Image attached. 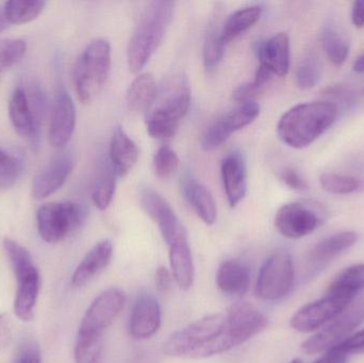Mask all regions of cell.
I'll return each instance as SVG.
<instances>
[{"label":"cell","instance_id":"cell-4","mask_svg":"<svg viewBox=\"0 0 364 363\" xmlns=\"http://www.w3.org/2000/svg\"><path fill=\"white\" fill-rule=\"evenodd\" d=\"M174 11L173 1H151L146 4L128 44L130 72H141L149 63L166 36Z\"/></svg>","mask_w":364,"mask_h":363},{"label":"cell","instance_id":"cell-3","mask_svg":"<svg viewBox=\"0 0 364 363\" xmlns=\"http://www.w3.org/2000/svg\"><path fill=\"white\" fill-rule=\"evenodd\" d=\"M191 104V85L188 76L176 72L158 87L155 102L146 112V128L154 139L172 138L179 129Z\"/></svg>","mask_w":364,"mask_h":363},{"label":"cell","instance_id":"cell-46","mask_svg":"<svg viewBox=\"0 0 364 363\" xmlns=\"http://www.w3.org/2000/svg\"><path fill=\"white\" fill-rule=\"evenodd\" d=\"M12 341V325L6 313H0V352H4Z\"/></svg>","mask_w":364,"mask_h":363},{"label":"cell","instance_id":"cell-49","mask_svg":"<svg viewBox=\"0 0 364 363\" xmlns=\"http://www.w3.org/2000/svg\"><path fill=\"white\" fill-rule=\"evenodd\" d=\"M346 357H348V356L344 355L341 352L333 349L327 352L324 357L321 358V359H318V362L314 363H346Z\"/></svg>","mask_w":364,"mask_h":363},{"label":"cell","instance_id":"cell-7","mask_svg":"<svg viewBox=\"0 0 364 363\" xmlns=\"http://www.w3.org/2000/svg\"><path fill=\"white\" fill-rule=\"evenodd\" d=\"M87 217L82 205L74 202H49L36 213L38 234L49 244H55L78 229Z\"/></svg>","mask_w":364,"mask_h":363},{"label":"cell","instance_id":"cell-8","mask_svg":"<svg viewBox=\"0 0 364 363\" xmlns=\"http://www.w3.org/2000/svg\"><path fill=\"white\" fill-rule=\"evenodd\" d=\"M327 220V211L316 202H290L277 211L274 220L276 229L288 239L309 236Z\"/></svg>","mask_w":364,"mask_h":363},{"label":"cell","instance_id":"cell-22","mask_svg":"<svg viewBox=\"0 0 364 363\" xmlns=\"http://www.w3.org/2000/svg\"><path fill=\"white\" fill-rule=\"evenodd\" d=\"M140 156L138 145L123 128L115 127L109 147V161L117 177H125L134 168Z\"/></svg>","mask_w":364,"mask_h":363},{"label":"cell","instance_id":"cell-27","mask_svg":"<svg viewBox=\"0 0 364 363\" xmlns=\"http://www.w3.org/2000/svg\"><path fill=\"white\" fill-rule=\"evenodd\" d=\"M262 6L259 4L239 9L231 13L220 27V38L225 45L252 28L262 15Z\"/></svg>","mask_w":364,"mask_h":363},{"label":"cell","instance_id":"cell-40","mask_svg":"<svg viewBox=\"0 0 364 363\" xmlns=\"http://www.w3.org/2000/svg\"><path fill=\"white\" fill-rule=\"evenodd\" d=\"M178 155L172 147L164 145L160 147L154 157V170L156 176L160 179H166L172 176L179 168Z\"/></svg>","mask_w":364,"mask_h":363},{"label":"cell","instance_id":"cell-35","mask_svg":"<svg viewBox=\"0 0 364 363\" xmlns=\"http://www.w3.org/2000/svg\"><path fill=\"white\" fill-rule=\"evenodd\" d=\"M225 48L226 45L220 38V28L218 27V23H212L203 43V64L208 70H214L218 67L224 57Z\"/></svg>","mask_w":364,"mask_h":363},{"label":"cell","instance_id":"cell-6","mask_svg":"<svg viewBox=\"0 0 364 363\" xmlns=\"http://www.w3.org/2000/svg\"><path fill=\"white\" fill-rule=\"evenodd\" d=\"M112 64L108 40H92L82 51L74 70L77 96L82 104H89L104 89Z\"/></svg>","mask_w":364,"mask_h":363},{"label":"cell","instance_id":"cell-5","mask_svg":"<svg viewBox=\"0 0 364 363\" xmlns=\"http://www.w3.org/2000/svg\"><path fill=\"white\" fill-rule=\"evenodd\" d=\"M4 249L17 281L14 298L15 315L21 321H31L40 293V274L31 254L26 247L10 238L4 240Z\"/></svg>","mask_w":364,"mask_h":363},{"label":"cell","instance_id":"cell-23","mask_svg":"<svg viewBox=\"0 0 364 363\" xmlns=\"http://www.w3.org/2000/svg\"><path fill=\"white\" fill-rule=\"evenodd\" d=\"M113 245L110 240L98 242L77 266L72 275V285L81 288L104 271L112 259Z\"/></svg>","mask_w":364,"mask_h":363},{"label":"cell","instance_id":"cell-9","mask_svg":"<svg viewBox=\"0 0 364 363\" xmlns=\"http://www.w3.org/2000/svg\"><path fill=\"white\" fill-rule=\"evenodd\" d=\"M294 278V266L291 256L286 251L273 254L259 272L256 296L267 302L282 300L290 293Z\"/></svg>","mask_w":364,"mask_h":363},{"label":"cell","instance_id":"cell-42","mask_svg":"<svg viewBox=\"0 0 364 363\" xmlns=\"http://www.w3.org/2000/svg\"><path fill=\"white\" fill-rule=\"evenodd\" d=\"M231 134L223 125L220 119L212 121L201 134L200 146L203 151H212L222 146L230 138Z\"/></svg>","mask_w":364,"mask_h":363},{"label":"cell","instance_id":"cell-28","mask_svg":"<svg viewBox=\"0 0 364 363\" xmlns=\"http://www.w3.org/2000/svg\"><path fill=\"white\" fill-rule=\"evenodd\" d=\"M170 249V264L177 285L188 291L194 283L195 266L188 242L179 243Z\"/></svg>","mask_w":364,"mask_h":363},{"label":"cell","instance_id":"cell-51","mask_svg":"<svg viewBox=\"0 0 364 363\" xmlns=\"http://www.w3.org/2000/svg\"><path fill=\"white\" fill-rule=\"evenodd\" d=\"M9 23L4 16V9H0V32L4 31L8 27Z\"/></svg>","mask_w":364,"mask_h":363},{"label":"cell","instance_id":"cell-48","mask_svg":"<svg viewBox=\"0 0 364 363\" xmlns=\"http://www.w3.org/2000/svg\"><path fill=\"white\" fill-rule=\"evenodd\" d=\"M352 21L356 28L364 27V0L353 4Z\"/></svg>","mask_w":364,"mask_h":363},{"label":"cell","instance_id":"cell-30","mask_svg":"<svg viewBox=\"0 0 364 363\" xmlns=\"http://www.w3.org/2000/svg\"><path fill=\"white\" fill-rule=\"evenodd\" d=\"M321 43L331 63L337 67L343 65L350 53V45L335 25L324 26L321 33Z\"/></svg>","mask_w":364,"mask_h":363},{"label":"cell","instance_id":"cell-44","mask_svg":"<svg viewBox=\"0 0 364 363\" xmlns=\"http://www.w3.org/2000/svg\"><path fill=\"white\" fill-rule=\"evenodd\" d=\"M335 349L346 356L364 353V330L348 337L344 342L338 345Z\"/></svg>","mask_w":364,"mask_h":363},{"label":"cell","instance_id":"cell-11","mask_svg":"<svg viewBox=\"0 0 364 363\" xmlns=\"http://www.w3.org/2000/svg\"><path fill=\"white\" fill-rule=\"evenodd\" d=\"M140 202L147 215L157 223L160 232L168 247L188 242L186 227L173 210L171 205L153 189L141 191Z\"/></svg>","mask_w":364,"mask_h":363},{"label":"cell","instance_id":"cell-26","mask_svg":"<svg viewBox=\"0 0 364 363\" xmlns=\"http://www.w3.org/2000/svg\"><path fill=\"white\" fill-rule=\"evenodd\" d=\"M158 93V85L153 75L149 72L139 75L127 92V104L134 113H145L155 102Z\"/></svg>","mask_w":364,"mask_h":363},{"label":"cell","instance_id":"cell-32","mask_svg":"<svg viewBox=\"0 0 364 363\" xmlns=\"http://www.w3.org/2000/svg\"><path fill=\"white\" fill-rule=\"evenodd\" d=\"M104 340L102 335L77 334L75 345L76 363H102Z\"/></svg>","mask_w":364,"mask_h":363},{"label":"cell","instance_id":"cell-2","mask_svg":"<svg viewBox=\"0 0 364 363\" xmlns=\"http://www.w3.org/2000/svg\"><path fill=\"white\" fill-rule=\"evenodd\" d=\"M339 109L333 102H312L289 109L277 124L280 140L295 149L311 145L337 121Z\"/></svg>","mask_w":364,"mask_h":363},{"label":"cell","instance_id":"cell-21","mask_svg":"<svg viewBox=\"0 0 364 363\" xmlns=\"http://www.w3.org/2000/svg\"><path fill=\"white\" fill-rule=\"evenodd\" d=\"M356 232H343L328 237L312 247L308 254L307 262L310 273L314 275L328 266L336 257L354 246L357 242Z\"/></svg>","mask_w":364,"mask_h":363},{"label":"cell","instance_id":"cell-12","mask_svg":"<svg viewBox=\"0 0 364 363\" xmlns=\"http://www.w3.org/2000/svg\"><path fill=\"white\" fill-rule=\"evenodd\" d=\"M126 296L117 288L106 290L97 296L85 311L78 332L102 335L121 313Z\"/></svg>","mask_w":364,"mask_h":363},{"label":"cell","instance_id":"cell-24","mask_svg":"<svg viewBox=\"0 0 364 363\" xmlns=\"http://www.w3.org/2000/svg\"><path fill=\"white\" fill-rule=\"evenodd\" d=\"M182 192L197 217L205 225H213L218 219V207L210 190L195 179L188 178L182 185Z\"/></svg>","mask_w":364,"mask_h":363},{"label":"cell","instance_id":"cell-17","mask_svg":"<svg viewBox=\"0 0 364 363\" xmlns=\"http://www.w3.org/2000/svg\"><path fill=\"white\" fill-rule=\"evenodd\" d=\"M75 160L70 153L58 156L32 183V196L36 200H44L61 189L74 170Z\"/></svg>","mask_w":364,"mask_h":363},{"label":"cell","instance_id":"cell-41","mask_svg":"<svg viewBox=\"0 0 364 363\" xmlns=\"http://www.w3.org/2000/svg\"><path fill=\"white\" fill-rule=\"evenodd\" d=\"M321 66L314 58H307L297 68L295 82L301 90L314 89L321 80Z\"/></svg>","mask_w":364,"mask_h":363},{"label":"cell","instance_id":"cell-25","mask_svg":"<svg viewBox=\"0 0 364 363\" xmlns=\"http://www.w3.org/2000/svg\"><path fill=\"white\" fill-rule=\"evenodd\" d=\"M250 270L243 262L230 259L223 262L216 274V285L222 293L241 296L250 287Z\"/></svg>","mask_w":364,"mask_h":363},{"label":"cell","instance_id":"cell-16","mask_svg":"<svg viewBox=\"0 0 364 363\" xmlns=\"http://www.w3.org/2000/svg\"><path fill=\"white\" fill-rule=\"evenodd\" d=\"M9 115L17 134L36 144L40 134V114L32 106L29 96L21 87H16L11 96Z\"/></svg>","mask_w":364,"mask_h":363},{"label":"cell","instance_id":"cell-43","mask_svg":"<svg viewBox=\"0 0 364 363\" xmlns=\"http://www.w3.org/2000/svg\"><path fill=\"white\" fill-rule=\"evenodd\" d=\"M12 363H42L41 352L38 345L32 341H26Z\"/></svg>","mask_w":364,"mask_h":363},{"label":"cell","instance_id":"cell-19","mask_svg":"<svg viewBox=\"0 0 364 363\" xmlns=\"http://www.w3.org/2000/svg\"><path fill=\"white\" fill-rule=\"evenodd\" d=\"M223 185L230 207H235L245 197L247 192V166L243 155L233 151L222 162Z\"/></svg>","mask_w":364,"mask_h":363},{"label":"cell","instance_id":"cell-52","mask_svg":"<svg viewBox=\"0 0 364 363\" xmlns=\"http://www.w3.org/2000/svg\"><path fill=\"white\" fill-rule=\"evenodd\" d=\"M290 363H303L301 359H294L293 362H291Z\"/></svg>","mask_w":364,"mask_h":363},{"label":"cell","instance_id":"cell-15","mask_svg":"<svg viewBox=\"0 0 364 363\" xmlns=\"http://www.w3.org/2000/svg\"><path fill=\"white\" fill-rule=\"evenodd\" d=\"M76 126V108L70 94L61 90L57 94L49 125V142L55 148L68 145Z\"/></svg>","mask_w":364,"mask_h":363},{"label":"cell","instance_id":"cell-47","mask_svg":"<svg viewBox=\"0 0 364 363\" xmlns=\"http://www.w3.org/2000/svg\"><path fill=\"white\" fill-rule=\"evenodd\" d=\"M156 283L161 293H168L172 286V276L166 266H160L156 271Z\"/></svg>","mask_w":364,"mask_h":363},{"label":"cell","instance_id":"cell-33","mask_svg":"<svg viewBox=\"0 0 364 363\" xmlns=\"http://www.w3.org/2000/svg\"><path fill=\"white\" fill-rule=\"evenodd\" d=\"M117 177L111 164L105 166L98 175L97 180L94 185L92 200L100 210H106L112 202L117 189Z\"/></svg>","mask_w":364,"mask_h":363},{"label":"cell","instance_id":"cell-20","mask_svg":"<svg viewBox=\"0 0 364 363\" xmlns=\"http://www.w3.org/2000/svg\"><path fill=\"white\" fill-rule=\"evenodd\" d=\"M229 326L240 345L257 336L269 325V320L250 304H237L226 313Z\"/></svg>","mask_w":364,"mask_h":363},{"label":"cell","instance_id":"cell-31","mask_svg":"<svg viewBox=\"0 0 364 363\" xmlns=\"http://www.w3.org/2000/svg\"><path fill=\"white\" fill-rule=\"evenodd\" d=\"M46 2L41 0H11L4 4V12L9 23H29L44 10Z\"/></svg>","mask_w":364,"mask_h":363},{"label":"cell","instance_id":"cell-34","mask_svg":"<svg viewBox=\"0 0 364 363\" xmlns=\"http://www.w3.org/2000/svg\"><path fill=\"white\" fill-rule=\"evenodd\" d=\"M260 114V106L257 102H248L240 104L235 110L220 117L223 125L225 126L229 134L243 129L252 123Z\"/></svg>","mask_w":364,"mask_h":363},{"label":"cell","instance_id":"cell-50","mask_svg":"<svg viewBox=\"0 0 364 363\" xmlns=\"http://www.w3.org/2000/svg\"><path fill=\"white\" fill-rule=\"evenodd\" d=\"M353 70H354V72H359V74L364 72V53L357 58L356 61L354 62Z\"/></svg>","mask_w":364,"mask_h":363},{"label":"cell","instance_id":"cell-36","mask_svg":"<svg viewBox=\"0 0 364 363\" xmlns=\"http://www.w3.org/2000/svg\"><path fill=\"white\" fill-rule=\"evenodd\" d=\"M272 78H273V75L271 72L259 66L258 70H257L256 75H255L252 81L240 85L233 91V99L239 104L254 102V98L265 89Z\"/></svg>","mask_w":364,"mask_h":363},{"label":"cell","instance_id":"cell-29","mask_svg":"<svg viewBox=\"0 0 364 363\" xmlns=\"http://www.w3.org/2000/svg\"><path fill=\"white\" fill-rule=\"evenodd\" d=\"M364 289V264H357L346 269L336 276L329 286V296L353 298Z\"/></svg>","mask_w":364,"mask_h":363},{"label":"cell","instance_id":"cell-14","mask_svg":"<svg viewBox=\"0 0 364 363\" xmlns=\"http://www.w3.org/2000/svg\"><path fill=\"white\" fill-rule=\"evenodd\" d=\"M161 307L151 293L139 294L129 318V332L134 339H149L161 326Z\"/></svg>","mask_w":364,"mask_h":363},{"label":"cell","instance_id":"cell-39","mask_svg":"<svg viewBox=\"0 0 364 363\" xmlns=\"http://www.w3.org/2000/svg\"><path fill=\"white\" fill-rule=\"evenodd\" d=\"M27 45L19 38H2L0 40V72L9 70L21 61L26 55Z\"/></svg>","mask_w":364,"mask_h":363},{"label":"cell","instance_id":"cell-10","mask_svg":"<svg viewBox=\"0 0 364 363\" xmlns=\"http://www.w3.org/2000/svg\"><path fill=\"white\" fill-rule=\"evenodd\" d=\"M346 310L320 332L303 343L301 347L306 354L316 355L329 352L350 337V334L363 322L364 303Z\"/></svg>","mask_w":364,"mask_h":363},{"label":"cell","instance_id":"cell-18","mask_svg":"<svg viewBox=\"0 0 364 363\" xmlns=\"http://www.w3.org/2000/svg\"><path fill=\"white\" fill-rule=\"evenodd\" d=\"M257 53L260 67L273 76H287L291 59L290 38L287 32H280L261 43Z\"/></svg>","mask_w":364,"mask_h":363},{"label":"cell","instance_id":"cell-1","mask_svg":"<svg viewBox=\"0 0 364 363\" xmlns=\"http://www.w3.org/2000/svg\"><path fill=\"white\" fill-rule=\"evenodd\" d=\"M239 345L227 315L215 313L175 332L164 343V352L171 357L203 359L226 353Z\"/></svg>","mask_w":364,"mask_h":363},{"label":"cell","instance_id":"cell-38","mask_svg":"<svg viewBox=\"0 0 364 363\" xmlns=\"http://www.w3.org/2000/svg\"><path fill=\"white\" fill-rule=\"evenodd\" d=\"M23 170V162L0 148V192L15 185Z\"/></svg>","mask_w":364,"mask_h":363},{"label":"cell","instance_id":"cell-13","mask_svg":"<svg viewBox=\"0 0 364 363\" xmlns=\"http://www.w3.org/2000/svg\"><path fill=\"white\" fill-rule=\"evenodd\" d=\"M352 300L327 294L322 300L301 307L291 319V326L304 334L314 332L341 315Z\"/></svg>","mask_w":364,"mask_h":363},{"label":"cell","instance_id":"cell-37","mask_svg":"<svg viewBox=\"0 0 364 363\" xmlns=\"http://www.w3.org/2000/svg\"><path fill=\"white\" fill-rule=\"evenodd\" d=\"M320 185L323 190L333 195H348L358 191L361 183L355 177L325 173L321 175Z\"/></svg>","mask_w":364,"mask_h":363},{"label":"cell","instance_id":"cell-45","mask_svg":"<svg viewBox=\"0 0 364 363\" xmlns=\"http://www.w3.org/2000/svg\"><path fill=\"white\" fill-rule=\"evenodd\" d=\"M280 179L284 181L287 187L295 191H307L309 189L307 181L294 168H284L280 174Z\"/></svg>","mask_w":364,"mask_h":363}]
</instances>
